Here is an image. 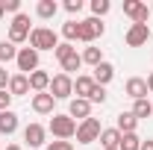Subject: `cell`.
<instances>
[{"mask_svg": "<svg viewBox=\"0 0 153 150\" xmlns=\"http://www.w3.org/2000/svg\"><path fill=\"white\" fill-rule=\"evenodd\" d=\"M124 15L133 21V24H147L150 9H147V3H141V0H124Z\"/></svg>", "mask_w": 153, "mask_h": 150, "instance_id": "cell-8", "label": "cell"}, {"mask_svg": "<svg viewBox=\"0 0 153 150\" xmlns=\"http://www.w3.org/2000/svg\"><path fill=\"white\" fill-rule=\"evenodd\" d=\"M106 33V24L100 18H82L79 21V36H76V41H82V44H91L94 38H100Z\"/></svg>", "mask_w": 153, "mask_h": 150, "instance_id": "cell-3", "label": "cell"}, {"mask_svg": "<svg viewBox=\"0 0 153 150\" xmlns=\"http://www.w3.org/2000/svg\"><path fill=\"white\" fill-rule=\"evenodd\" d=\"M15 130H18V115L12 112V109L0 112V132H3V135H12Z\"/></svg>", "mask_w": 153, "mask_h": 150, "instance_id": "cell-19", "label": "cell"}, {"mask_svg": "<svg viewBox=\"0 0 153 150\" xmlns=\"http://www.w3.org/2000/svg\"><path fill=\"white\" fill-rule=\"evenodd\" d=\"M62 36L68 38V41H76V36H79V21H65L62 24Z\"/></svg>", "mask_w": 153, "mask_h": 150, "instance_id": "cell-27", "label": "cell"}, {"mask_svg": "<svg viewBox=\"0 0 153 150\" xmlns=\"http://www.w3.org/2000/svg\"><path fill=\"white\" fill-rule=\"evenodd\" d=\"M94 79H91V74H79L74 79V91H76V97H82V100H88V94L94 91Z\"/></svg>", "mask_w": 153, "mask_h": 150, "instance_id": "cell-13", "label": "cell"}, {"mask_svg": "<svg viewBox=\"0 0 153 150\" xmlns=\"http://www.w3.org/2000/svg\"><path fill=\"white\" fill-rule=\"evenodd\" d=\"M30 18L21 12V15H15L12 18V24H9V38L6 41H12V44H24V41H30Z\"/></svg>", "mask_w": 153, "mask_h": 150, "instance_id": "cell-5", "label": "cell"}, {"mask_svg": "<svg viewBox=\"0 0 153 150\" xmlns=\"http://www.w3.org/2000/svg\"><path fill=\"white\" fill-rule=\"evenodd\" d=\"M133 115L138 118V121H141V118H150V115H153V103L147 100V97H144V100H135V106H133Z\"/></svg>", "mask_w": 153, "mask_h": 150, "instance_id": "cell-25", "label": "cell"}, {"mask_svg": "<svg viewBox=\"0 0 153 150\" xmlns=\"http://www.w3.org/2000/svg\"><path fill=\"white\" fill-rule=\"evenodd\" d=\"M47 88H50V74H47V71H41V68L33 71V74H30V91L41 94V91H47Z\"/></svg>", "mask_w": 153, "mask_h": 150, "instance_id": "cell-15", "label": "cell"}, {"mask_svg": "<svg viewBox=\"0 0 153 150\" xmlns=\"http://www.w3.org/2000/svg\"><path fill=\"white\" fill-rule=\"evenodd\" d=\"M100 132H103V127H100L97 118H85V121H79V124H76V144H91V141L100 138Z\"/></svg>", "mask_w": 153, "mask_h": 150, "instance_id": "cell-4", "label": "cell"}, {"mask_svg": "<svg viewBox=\"0 0 153 150\" xmlns=\"http://www.w3.org/2000/svg\"><path fill=\"white\" fill-rule=\"evenodd\" d=\"M27 91H30V76L27 74H12V79H9V94L12 97H24Z\"/></svg>", "mask_w": 153, "mask_h": 150, "instance_id": "cell-16", "label": "cell"}, {"mask_svg": "<svg viewBox=\"0 0 153 150\" xmlns=\"http://www.w3.org/2000/svg\"><path fill=\"white\" fill-rule=\"evenodd\" d=\"M30 47L38 50V53H44V50H56V47H59L56 30H50V27H33V33H30Z\"/></svg>", "mask_w": 153, "mask_h": 150, "instance_id": "cell-1", "label": "cell"}, {"mask_svg": "<svg viewBox=\"0 0 153 150\" xmlns=\"http://www.w3.org/2000/svg\"><path fill=\"white\" fill-rule=\"evenodd\" d=\"M115 150H118V147H115Z\"/></svg>", "mask_w": 153, "mask_h": 150, "instance_id": "cell-41", "label": "cell"}, {"mask_svg": "<svg viewBox=\"0 0 153 150\" xmlns=\"http://www.w3.org/2000/svg\"><path fill=\"white\" fill-rule=\"evenodd\" d=\"M9 79H12V74L0 65V91H3V88H9Z\"/></svg>", "mask_w": 153, "mask_h": 150, "instance_id": "cell-35", "label": "cell"}, {"mask_svg": "<svg viewBox=\"0 0 153 150\" xmlns=\"http://www.w3.org/2000/svg\"><path fill=\"white\" fill-rule=\"evenodd\" d=\"M44 150H74V141H50Z\"/></svg>", "mask_w": 153, "mask_h": 150, "instance_id": "cell-34", "label": "cell"}, {"mask_svg": "<svg viewBox=\"0 0 153 150\" xmlns=\"http://www.w3.org/2000/svg\"><path fill=\"white\" fill-rule=\"evenodd\" d=\"M47 91L53 94V100H68L74 94V79L68 74H56V76H50V88Z\"/></svg>", "mask_w": 153, "mask_h": 150, "instance_id": "cell-6", "label": "cell"}, {"mask_svg": "<svg viewBox=\"0 0 153 150\" xmlns=\"http://www.w3.org/2000/svg\"><path fill=\"white\" fill-rule=\"evenodd\" d=\"M33 112L36 115H53V106H56V100H53V94L50 91H41V94H33Z\"/></svg>", "mask_w": 153, "mask_h": 150, "instance_id": "cell-10", "label": "cell"}, {"mask_svg": "<svg viewBox=\"0 0 153 150\" xmlns=\"http://www.w3.org/2000/svg\"><path fill=\"white\" fill-rule=\"evenodd\" d=\"M150 12H153V6H150Z\"/></svg>", "mask_w": 153, "mask_h": 150, "instance_id": "cell-40", "label": "cell"}, {"mask_svg": "<svg viewBox=\"0 0 153 150\" xmlns=\"http://www.w3.org/2000/svg\"><path fill=\"white\" fill-rule=\"evenodd\" d=\"M127 94H130L133 100H144L150 91H147V82H144L141 76H130V79H127Z\"/></svg>", "mask_w": 153, "mask_h": 150, "instance_id": "cell-14", "label": "cell"}, {"mask_svg": "<svg viewBox=\"0 0 153 150\" xmlns=\"http://www.w3.org/2000/svg\"><path fill=\"white\" fill-rule=\"evenodd\" d=\"M82 6H85L82 0H65V9H68L71 15H79V12H82Z\"/></svg>", "mask_w": 153, "mask_h": 150, "instance_id": "cell-33", "label": "cell"}, {"mask_svg": "<svg viewBox=\"0 0 153 150\" xmlns=\"http://www.w3.org/2000/svg\"><path fill=\"white\" fill-rule=\"evenodd\" d=\"M18 59V47L12 44V41H0V65L6 68L9 62H15Z\"/></svg>", "mask_w": 153, "mask_h": 150, "instance_id": "cell-23", "label": "cell"}, {"mask_svg": "<svg viewBox=\"0 0 153 150\" xmlns=\"http://www.w3.org/2000/svg\"><path fill=\"white\" fill-rule=\"evenodd\" d=\"M6 150H24L21 144H6Z\"/></svg>", "mask_w": 153, "mask_h": 150, "instance_id": "cell-38", "label": "cell"}, {"mask_svg": "<svg viewBox=\"0 0 153 150\" xmlns=\"http://www.w3.org/2000/svg\"><path fill=\"white\" fill-rule=\"evenodd\" d=\"M135 127H138V118H135L133 112H121V115H118V124H115V130L121 132V135H130V132H135Z\"/></svg>", "mask_w": 153, "mask_h": 150, "instance_id": "cell-18", "label": "cell"}, {"mask_svg": "<svg viewBox=\"0 0 153 150\" xmlns=\"http://www.w3.org/2000/svg\"><path fill=\"white\" fill-rule=\"evenodd\" d=\"M88 103H106V88L103 85H94V91L88 94Z\"/></svg>", "mask_w": 153, "mask_h": 150, "instance_id": "cell-30", "label": "cell"}, {"mask_svg": "<svg viewBox=\"0 0 153 150\" xmlns=\"http://www.w3.org/2000/svg\"><path fill=\"white\" fill-rule=\"evenodd\" d=\"M15 65H18L21 74H33V71H38V50H33V47H21L18 50V59H15Z\"/></svg>", "mask_w": 153, "mask_h": 150, "instance_id": "cell-7", "label": "cell"}, {"mask_svg": "<svg viewBox=\"0 0 153 150\" xmlns=\"http://www.w3.org/2000/svg\"><path fill=\"white\" fill-rule=\"evenodd\" d=\"M141 150H153V141H141Z\"/></svg>", "mask_w": 153, "mask_h": 150, "instance_id": "cell-37", "label": "cell"}, {"mask_svg": "<svg viewBox=\"0 0 153 150\" xmlns=\"http://www.w3.org/2000/svg\"><path fill=\"white\" fill-rule=\"evenodd\" d=\"M118 150H141V138H138L135 132H130V135H121V144H118Z\"/></svg>", "mask_w": 153, "mask_h": 150, "instance_id": "cell-26", "label": "cell"}, {"mask_svg": "<svg viewBox=\"0 0 153 150\" xmlns=\"http://www.w3.org/2000/svg\"><path fill=\"white\" fill-rule=\"evenodd\" d=\"M3 9H6V15H21V0H3Z\"/></svg>", "mask_w": 153, "mask_h": 150, "instance_id": "cell-31", "label": "cell"}, {"mask_svg": "<svg viewBox=\"0 0 153 150\" xmlns=\"http://www.w3.org/2000/svg\"><path fill=\"white\" fill-rule=\"evenodd\" d=\"M68 115L71 118H79V121H85V118H91V103L88 100H82V97H74L71 100V106H68Z\"/></svg>", "mask_w": 153, "mask_h": 150, "instance_id": "cell-12", "label": "cell"}, {"mask_svg": "<svg viewBox=\"0 0 153 150\" xmlns=\"http://www.w3.org/2000/svg\"><path fill=\"white\" fill-rule=\"evenodd\" d=\"M112 76H115V68L109 65V62H106V59H103V62H100V65L94 68L91 79H94L97 85H103V88H106V82H112Z\"/></svg>", "mask_w": 153, "mask_h": 150, "instance_id": "cell-17", "label": "cell"}, {"mask_svg": "<svg viewBox=\"0 0 153 150\" xmlns=\"http://www.w3.org/2000/svg\"><path fill=\"white\" fill-rule=\"evenodd\" d=\"M6 109H12V94H9V88L0 91V112H6Z\"/></svg>", "mask_w": 153, "mask_h": 150, "instance_id": "cell-32", "label": "cell"}, {"mask_svg": "<svg viewBox=\"0 0 153 150\" xmlns=\"http://www.w3.org/2000/svg\"><path fill=\"white\" fill-rule=\"evenodd\" d=\"M6 18V9H3V0H0V21Z\"/></svg>", "mask_w": 153, "mask_h": 150, "instance_id": "cell-39", "label": "cell"}, {"mask_svg": "<svg viewBox=\"0 0 153 150\" xmlns=\"http://www.w3.org/2000/svg\"><path fill=\"white\" fill-rule=\"evenodd\" d=\"M109 9H112L109 0H91V18H103Z\"/></svg>", "mask_w": 153, "mask_h": 150, "instance_id": "cell-28", "label": "cell"}, {"mask_svg": "<svg viewBox=\"0 0 153 150\" xmlns=\"http://www.w3.org/2000/svg\"><path fill=\"white\" fill-rule=\"evenodd\" d=\"M59 65H62V74H68V76H71L74 71H79V68H82V59H79V53H71L68 59H62Z\"/></svg>", "mask_w": 153, "mask_h": 150, "instance_id": "cell-24", "label": "cell"}, {"mask_svg": "<svg viewBox=\"0 0 153 150\" xmlns=\"http://www.w3.org/2000/svg\"><path fill=\"white\" fill-rule=\"evenodd\" d=\"M56 12H59V3H56V0H38V3H36V15H38V18H44V21L53 18Z\"/></svg>", "mask_w": 153, "mask_h": 150, "instance_id": "cell-21", "label": "cell"}, {"mask_svg": "<svg viewBox=\"0 0 153 150\" xmlns=\"http://www.w3.org/2000/svg\"><path fill=\"white\" fill-rule=\"evenodd\" d=\"M147 38H150V24H130V30H127V47H141V44H147Z\"/></svg>", "mask_w": 153, "mask_h": 150, "instance_id": "cell-9", "label": "cell"}, {"mask_svg": "<svg viewBox=\"0 0 153 150\" xmlns=\"http://www.w3.org/2000/svg\"><path fill=\"white\" fill-rule=\"evenodd\" d=\"M144 82H147V91L153 94V71H150V74H147V79H144Z\"/></svg>", "mask_w": 153, "mask_h": 150, "instance_id": "cell-36", "label": "cell"}, {"mask_svg": "<svg viewBox=\"0 0 153 150\" xmlns=\"http://www.w3.org/2000/svg\"><path fill=\"white\" fill-rule=\"evenodd\" d=\"M79 59H82V65H91V68H97V65L103 62V53H100V47H82Z\"/></svg>", "mask_w": 153, "mask_h": 150, "instance_id": "cell-22", "label": "cell"}, {"mask_svg": "<svg viewBox=\"0 0 153 150\" xmlns=\"http://www.w3.org/2000/svg\"><path fill=\"white\" fill-rule=\"evenodd\" d=\"M47 130L56 135V141H68V138H74V135H76V121L71 118V115H56V112H53Z\"/></svg>", "mask_w": 153, "mask_h": 150, "instance_id": "cell-2", "label": "cell"}, {"mask_svg": "<svg viewBox=\"0 0 153 150\" xmlns=\"http://www.w3.org/2000/svg\"><path fill=\"white\" fill-rule=\"evenodd\" d=\"M44 138H47V130L41 127V124H27V130H24V141L30 144V147H44Z\"/></svg>", "mask_w": 153, "mask_h": 150, "instance_id": "cell-11", "label": "cell"}, {"mask_svg": "<svg viewBox=\"0 0 153 150\" xmlns=\"http://www.w3.org/2000/svg\"><path fill=\"white\" fill-rule=\"evenodd\" d=\"M53 53H56V59H59V62H62V59H68V56H71V53H76V47H74V44H71V41H59V47H56V50H53Z\"/></svg>", "mask_w": 153, "mask_h": 150, "instance_id": "cell-29", "label": "cell"}, {"mask_svg": "<svg viewBox=\"0 0 153 150\" xmlns=\"http://www.w3.org/2000/svg\"><path fill=\"white\" fill-rule=\"evenodd\" d=\"M97 141H100V147H103V150H115L118 144H121V132L115 130V127H112V130H103Z\"/></svg>", "mask_w": 153, "mask_h": 150, "instance_id": "cell-20", "label": "cell"}]
</instances>
